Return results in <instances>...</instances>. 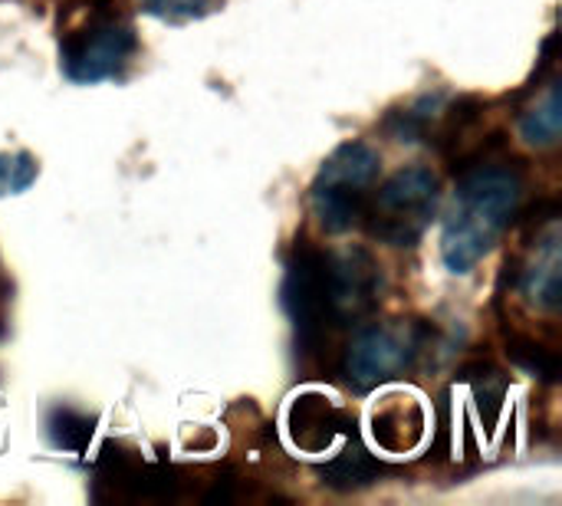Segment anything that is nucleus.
Returning a JSON list of instances; mask_svg holds the SVG:
<instances>
[{"label": "nucleus", "mask_w": 562, "mask_h": 506, "mask_svg": "<svg viewBox=\"0 0 562 506\" xmlns=\"http://www.w3.org/2000/svg\"><path fill=\"white\" fill-rule=\"evenodd\" d=\"M524 198V171L510 161L464 165L454 204L445 217L441 260L451 273H468L510 227Z\"/></svg>", "instance_id": "f257e3e1"}, {"label": "nucleus", "mask_w": 562, "mask_h": 506, "mask_svg": "<svg viewBox=\"0 0 562 506\" xmlns=\"http://www.w3.org/2000/svg\"><path fill=\"white\" fill-rule=\"evenodd\" d=\"M138 40L119 16L112 0H76L63 33V69L72 82H99L119 76Z\"/></svg>", "instance_id": "f03ea898"}, {"label": "nucleus", "mask_w": 562, "mask_h": 506, "mask_svg": "<svg viewBox=\"0 0 562 506\" xmlns=\"http://www.w3.org/2000/svg\"><path fill=\"white\" fill-rule=\"evenodd\" d=\"M382 168V158L366 142H346L339 145L319 168L310 201L326 230H352L366 217V194L375 184Z\"/></svg>", "instance_id": "7ed1b4c3"}, {"label": "nucleus", "mask_w": 562, "mask_h": 506, "mask_svg": "<svg viewBox=\"0 0 562 506\" xmlns=\"http://www.w3.org/2000/svg\"><path fill=\"white\" fill-rule=\"evenodd\" d=\"M441 201L438 175L425 165L395 171L382 188L372 207H366L369 234L389 247H415L428 230Z\"/></svg>", "instance_id": "20e7f679"}, {"label": "nucleus", "mask_w": 562, "mask_h": 506, "mask_svg": "<svg viewBox=\"0 0 562 506\" xmlns=\"http://www.w3.org/2000/svg\"><path fill=\"white\" fill-rule=\"evenodd\" d=\"M422 352V333L405 323H375L356 333L346 349L342 369L349 382L362 392H372L412 369Z\"/></svg>", "instance_id": "39448f33"}, {"label": "nucleus", "mask_w": 562, "mask_h": 506, "mask_svg": "<svg viewBox=\"0 0 562 506\" xmlns=\"http://www.w3.org/2000/svg\"><path fill=\"white\" fill-rule=\"evenodd\" d=\"M283 310L293 323L296 346L303 349V356H316L333 316H329V300H326V257L306 244H300L293 257L286 260Z\"/></svg>", "instance_id": "423d86ee"}, {"label": "nucleus", "mask_w": 562, "mask_h": 506, "mask_svg": "<svg viewBox=\"0 0 562 506\" xmlns=\"http://www.w3.org/2000/svg\"><path fill=\"white\" fill-rule=\"evenodd\" d=\"M382 273L369 250L349 247L326 257V300L333 323H359L379 303Z\"/></svg>", "instance_id": "0eeeda50"}, {"label": "nucleus", "mask_w": 562, "mask_h": 506, "mask_svg": "<svg viewBox=\"0 0 562 506\" xmlns=\"http://www.w3.org/2000/svg\"><path fill=\"white\" fill-rule=\"evenodd\" d=\"M349 428V418L342 408H336L323 395H300L290 405V438L296 448L310 454H323L342 431Z\"/></svg>", "instance_id": "6e6552de"}, {"label": "nucleus", "mask_w": 562, "mask_h": 506, "mask_svg": "<svg viewBox=\"0 0 562 506\" xmlns=\"http://www.w3.org/2000/svg\"><path fill=\"white\" fill-rule=\"evenodd\" d=\"M372 435H375L382 451H392V454L412 451L422 441V435H425V412H422V405L412 402V398H392V405L375 412Z\"/></svg>", "instance_id": "1a4fd4ad"}, {"label": "nucleus", "mask_w": 562, "mask_h": 506, "mask_svg": "<svg viewBox=\"0 0 562 506\" xmlns=\"http://www.w3.org/2000/svg\"><path fill=\"white\" fill-rule=\"evenodd\" d=\"M524 290L537 306H547V310L560 306V230L557 224H550V234L540 240L524 273Z\"/></svg>", "instance_id": "9d476101"}, {"label": "nucleus", "mask_w": 562, "mask_h": 506, "mask_svg": "<svg viewBox=\"0 0 562 506\" xmlns=\"http://www.w3.org/2000/svg\"><path fill=\"white\" fill-rule=\"evenodd\" d=\"M382 477V464L359 445L352 441L349 448H342L329 464L319 468V481L333 491H362L372 487Z\"/></svg>", "instance_id": "9b49d317"}, {"label": "nucleus", "mask_w": 562, "mask_h": 506, "mask_svg": "<svg viewBox=\"0 0 562 506\" xmlns=\"http://www.w3.org/2000/svg\"><path fill=\"white\" fill-rule=\"evenodd\" d=\"M560 125H562V102H560V86L550 82L537 102L520 115V135L527 145L533 148H550L560 142Z\"/></svg>", "instance_id": "f8f14e48"}, {"label": "nucleus", "mask_w": 562, "mask_h": 506, "mask_svg": "<svg viewBox=\"0 0 562 506\" xmlns=\"http://www.w3.org/2000/svg\"><path fill=\"white\" fill-rule=\"evenodd\" d=\"M92 431H95V415H86V412L69 408V405L53 408L49 418H46V435L63 451L82 454L89 448V441H92Z\"/></svg>", "instance_id": "ddd939ff"}, {"label": "nucleus", "mask_w": 562, "mask_h": 506, "mask_svg": "<svg viewBox=\"0 0 562 506\" xmlns=\"http://www.w3.org/2000/svg\"><path fill=\"white\" fill-rule=\"evenodd\" d=\"M40 175V165L30 151H0V198L26 191Z\"/></svg>", "instance_id": "4468645a"}, {"label": "nucleus", "mask_w": 562, "mask_h": 506, "mask_svg": "<svg viewBox=\"0 0 562 506\" xmlns=\"http://www.w3.org/2000/svg\"><path fill=\"white\" fill-rule=\"evenodd\" d=\"M148 13L161 16V20H198L204 13H211L217 7V0H145Z\"/></svg>", "instance_id": "2eb2a0df"}, {"label": "nucleus", "mask_w": 562, "mask_h": 506, "mask_svg": "<svg viewBox=\"0 0 562 506\" xmlns=\"http://www.w3.org/2000/svg\"><path fill=\"white\" fill-rule=\"evenodd\" d=\"M514 362L520 369H527L533 379H553L557 375V359L547 349L533 346V342H517L514 346Z\"/></svg>", "instance_id": "dca6fc26"}]
</instances>
